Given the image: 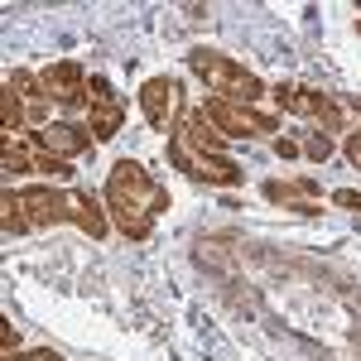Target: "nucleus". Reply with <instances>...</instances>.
Segmentation results:
<instances>
[{"label": "nucleus", "instance_id": "f257e3e1", "mask_svg": "<svg viewBox=\"0 0 361 361\" xmlns=\"http://www.w3.org/2000/svg\"><path fill=\"white\" fill-rule=\"evenodd\" d=\"M188 68L207 82L212 97H226V102H236V106H255V102L265 97V82H260L255 73H246L236 58L217 54V49H193V54H188Z\"/></svg>", "mask_w": 361, "mask_h": 361}, {"label": "nucleus", "instance_id": "0eeeda50", "mask_svg": "<svg viewBox=\"0 0 361 361\" xmlns=\"http://www.w3.org/2000/svg\"><path fill=\"white\" fill-rule=\"evenodd\" d=\"M92 130L87 126H73V121H49L44 130H29V145L34 149H54L63 159H73V154H87L92 149Z\"/></svg>", "mask_w": 361, "mask_h": 361}, {"label": "nucleus", "instance_id": "ddd939ff", "mask_svg": "<svg viewBox=\"0 0 361 361\" xmlns=\"http://www.w3.org/2000/svg\"><path fill=\"white\" fill-rule=\"evenodd\" d=\"M126 126V97L121 102H102V106H87V130L97 140H116Z\"/></svg>", "mask_w": 361, "mask_h": 361}, {"label": "nucleus", "instance_id": "f8f14e48", "mask_svg": "<svg viewBox=\"0 0 361 361\" xmlns=\"http://www.w3.org/2000/svg\"><path fill=\"white\" fill-rule=\"evenodd\" d=\"M265 197L279 202V207H289V212H299V217H318V212H323V202L304 197L294 178H270V183H265Z\"/></svg>", "mask_w": 361, "mask_h": 361}, {"label": "nucleus", "instance_id": "9d476101", "mask_svg": "<svg viewBox=\"0 0 361 361\" xmlns=\"http://www.w3.org/2000/svg\"><path fill=\"white\" fill-rule=\"evenodd\" d=\"M68 222L82 226L92 241H102V236L111 231V222H106V197H92V193H82V188H73V193H68Z\"/></svg>", "mask_w": 361, "mask_h": 361}, {"label": "nucleus", "instance_id": "cd10ccee", "mask_svg": "<svg viewBox=\"0 0 361 361\" xmlns=\"http://www.w3.org/2000/svg\"><path fill=\"white\" fill-rule=\"evenodd\" d=\"M357 34H361V20H357Z\"/></svg>", "mask_w": 361, "mask_h": 361}, {"label": "nucleus", "instance_id": "423d86ee", "mask_svg": "<svg viewBox=\"0 0 361 361\" xmlns=\"http://www.w3.org/2000/svg\"><path fill=\"white\" fill-rule=\"evenodd\" d=\"M44 92L54 97V102H63V106H73V111H82V106H92L87 102V73L82 63H73V58H63V63H49L44 73Z\"/></svg>", "mask_w": 361, "mask_h": 361}, {"label": "nucleus", "instance_id": "1a4fd4ad", "mask_svg": "<svg viewBox=\"0 0 361 361\" xmlns=\"http://www.w3.org/2000/svg\"><path fill=\"white\" fill-rule=\"evenodd\" d=\"M173 140H178L193 159H202V154H222V145H226V135L212 126V121H207V111H202V106L178 121V135H173Z\"/></svg>", "mask_w": 361, "mask_h": 361}, {"label": "nucleus", "instance_id": "39448f33", "mask_svg": "<svg viewBox=\"0 0 361 361\" xmlns=\"http://www.w3.org/2000/svg\"><path fill=\"white\" fill-rule=\"evenodd\" d=\"M275 102L284 111L294 116H308V121H318L323 130H342V111H337L333 97H323V92H308V87H275Z\"/></svg>", "mask_w": 361, "mask_h": 361}, {"label": "nucleus", "instance_id": "9b49d317", "mask_svg": "<svg viewBox=\"0 0 361 361\" xmlns=\"http://www.w3.org/2000/svg\"><path fill=\"white\" fill-rule=\"evenodd\" d=\"M197 183H217V188H241L246 183V169L226 154H202L197 159Z\"/></svg>", "mask_w": 361, "mask_h": 361}, {"label": "nucleus", "instance_id": "aec40b11", "mask_svg": "<svg viewBox=\"0 0 361 361\" xmlns=\"http://www.w3.org/2000/svg\"><path fill=\"white\" fill-rule=\"evenodd\" d=\"M304 154L313 164H328V159H333V140L323 135V130H313V135H304Z\"/></svg>", "mask_w": 361, "mask_h": 361}, {"label": "nucleus", "instance_id": "412c9836", "mask_svg": "<svg viewBox=\"0 0 361 361\" xmlns=\"http://www.w3.org/2000/svg\"><path fill=\"white\" fill-rule=\"evenodd\" d=\"M87 102H92V106H102V102H121V92H116L106 78H92V82H87Z\"/></svg>", "mask_w": 361, "mask_h": 361}, {"label": "nucleus", "instance_id": "6e6552de", "mask_svg": "<svg viewBox=\"0 0 361 361\" xmlns=\"http://www.w3.org/2000/svg\"><path fill=\"white\" fill-rule=\"evenodd\" d=\"M20 207H25L29 226H39V231L68 222V193H58V188H49V183L25 188V193H20Z\"/></svg>", "mask_w": 361, "mask_h": 361}, {"label": "nucleus", "instance_id": "5701e85b", "mask_svg": "<svg viewBox=\"0 0 361 361\" xmlns=\"http://www.w3.org/2000/svg\"><path fill=\"white\" fill-rule=\"evenodd\" d=\"M275 154H279V159H299V154H304V145H299V140H289V135H275Z\"/></svg>", "mask_w": 361, "mask_h": 361}, {"label": "nucleus", "instance_id": "a211bd4d", "mask_svg": "<svg viewBox=\"0 0 361 361\" xmlns=\"http://www.w3.org/2000/svg\"><path fill=\"white\" fill-rule=\"evenodd\" d=\"M34 169L49 173V178H73V159H63L54 149H39V154H34Z\"/></svg>", "mask_w": 361, "mask_h": 361}, {"label": "nucleus", "instance_id": "4be33fe9", "mask_svg": "<svg viewBox=\"0 0 361 361\" xmlns=\"http://www.w3.org/2000/svg\"><path fill=\"white\" fill-rule=\"evenodd\" d=\"M0 352H5V357L20 352V333H15V323H0Z\"/></svg>", "mask_w": 361, "mask_h": 361}, {"label": "nucleus", "instance_id": "2eb2a0df", "mask_svg": "<svg viewBox=\"0 0 361 361\" xmlns=\"http://www.w3.org/2000/svg\"><path fill=\"white\" fill-rule=\"evenodd\" d=\"M25 121H29V106H25V97L20 92H0V126L10 130V140H15V130H25Z\"/></svg>", "mask_w": 361, "mask_h": 361}, {"label": "nucleus", "instance_id": "f3484780", "mask_svg": "<svg viewBox=\"0 0 361 361\" xmlns=\"http://www.w3.org/2000/svg\"><path fill=\"white\" fill-rule=\"evenodd\" d=\"M5 87H10V92H20V97H25L29 106L49 97V92H44V78H34V73H25V68H15V73L5 78Z\"/></svg>", "mask_w": 361, "mask_h": 361}, {"label": "nucleus", "instance_id": "dca6fc26", "mask_svg": "<svg viewBox=\"0 0 361 361\" xmlns=\"http://www.w3.org/2000/svg\"><path fill=\"white\" fill-rule=\"evenodd\" d=\"M0 207H5V212H0V222H5V236H25V231H34V226H29V217H25V207H20V193H10V188H5Z\"/></svg>", "mask_w": 361, "mask_h": 361}, {"label": "nucleus", "instance_id": "b1692460", "mask_svg": "<svg viewBox=\"0 0 361 361\" xmlns=\"http://www.w3.org/2000/svg\"><path fill=\"white\" fill-rule=\"evenodd\" d=\"M333 202H337V207H347V212H361V193H357V188H337Z\"/></svg>", "mask_w": 361, "mask_h": 361}, {"label": "nucleus", "instance_id": "4468645a", "mask_svg": "<svg viewBox=\"0 0 361 361\" xmlns=\"http://www.w3.org/2000/svg\"><path fill=\"white\" fill-rule=\"evenodd\" d=\"M106 212H111V222L130 236V241H149V231H154V217L145 212V207H130V202H106Z\"/></svg>", "mask_w": 361, "mask_h": 361}, {"label": "nucleus", "instance_id": "7ed1b4c3", "mask_svg": "<svg viewBox=\"0 0 361 361\" xmlns=\"http://www.w3.org/2000/svg\"><path fill=\"white\" fill-rule=\"evenodd\" d=\"M202 111H207V121H212L226 140H255V135H270L279 126L275 116H260L255 106H236V102H226V97H207Z\"/></svg>", "mask_w": 361, "mask_h": 361}, {"label": "nucleus", "instance_id": "a878e982", "mask_svg": "<svg viewBox=\"0 0 361 361\" xmlns=\"http://www.w3.org/2000/svg\"><path fill=\"white\" fill-rule=\"evenodd\" d=\"M5 361H63L54 352V347H39V352H15V357H5Z\"/></svg>", "mask_w": 361, "mask_h": 361}, {"label": "nucleus", "instance_id": "20e7f679", "mask_svg": "<svg viewBox=\"0 0 361 361\" xmlns=\"http://www.w3.org/2000/svg\"><path fill=\"white\" fill-rule=\"evenodd\" d=\"M140 111H145V121L154 130H169L178 121V111H183V87H178V78H169V73L145 78V87H140Z\"/></svg>", "mask_w": 361, "mask_h": 361}, {"label": "nucleus", "instance_id": "393cba45", "mask_svg": "<svg viewBox=\"0 0 361 361\" xmlns=\"http://www.w3.org/2000/svg\"><path fill=\"white\" fill-rule=\"evenodd\" d=\"M342 154H347V159L361 169V130H347V140H342Z\"/></svg>", "mask_w": 361, "mask_h": 361}, {"label": "nucleus", "instance_id": "f03ea898", "mask_svg": "<svg viewBox=\"0 0 361 361\" xmlns=\"http://www.w3.org/2000/svg\"><path fill=\"white\" fill-rule=\"evenodd\" d=\"M102 197H106V202H130V207H145L149 217L169 212V188H159L140 159H116L111 173H106V193H102Z\"/></svg>", "mask_w": 361, "mask_h": 361}, {"label": "nucleus", "instance_id": "bb28decb", "mask_svg": "<svg viewBox=\"0 0 361 361\" xmlns=\"http://www.w3.org/2000/svg\"><path fill=\"white\" fill-rule=\"evenodd\" d=\"M357 15H361V0H357Z\"/></svg>", "mask_w": 361, "mask_h": 361}, {"label": "nucleus", "instance_id": "6ab92c4d", "mask_svg": "<svg viewBox=\"0 0 361 361\" xmlns=\"http://www.w3.org/2000/svg\"><path fill=\"white\" fill-rule=\"evenodd\" d=\"M5 173H15V178L20 173H34V154H25L10 135H5Z\"/></svg>", "mask_w": 361, "mask_h": 361}]
</instances>
